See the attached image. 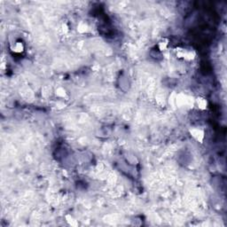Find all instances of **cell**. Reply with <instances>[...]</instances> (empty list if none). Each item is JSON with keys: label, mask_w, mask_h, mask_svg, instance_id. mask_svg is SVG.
<instances>
[{"label": "cell", "mask_w": 227, "mask_h": 227, "mask_svg": "<svg viewBox=\"0 0 227 227\" xmlns=\"http://www.w3.org/2000/svg\"><path fill=\"white\" fill-rule=\"evenodd\" d=\"M88 24L84 21H81L77 26V30L79 33H85L88 30Z\"/></svg>", "instance_id": "6"}, {"label": "cell", "mask_w": 227, "mask_h": 227, "mask_svg": "<svg viewBox=\"0 0 227 227\" xmlns=\"http://www.w3.org/2000/svg\"><path fill=\"white\" fill-rule=\"evenodd\" d=\"M23 50H24V45H23V43L21 42V41L16 42V43L14 44L13 47V51L14 52H16V53H21V52H23Z\"/></svg>", "instance_id": "4"}, {"label": "cell", "mask_w": 227, "mask_h": 227, "mask_svg": "<svg viewBox=\"0 0 227 227\" xmlns=\"http://www.w3.org/2000/svg\"><path fill=\"white\" fill-rule=\"evenodd\" d=\"M189 132H190L191 136L197 141L200 143H202L204 138H205V131L203 129L201 128H198V127H194L189 130Z\"/></svg>", "instance_id": "2"}, {"label": "cell", "mask_w": 227, "mask_h": 227, "mask_svg": "<svg viewBox=\"0 0 227 227\" xmlns=\"http://www.w3.org/2000/svg\"><path fill=\"white\" fill-rule=\"evenodd\" d=\"M66 221L71 226H77L78 225V222L77 220H74V217L72 216H70V215H67L66 216Z\"/></svg>", "instance_id": "7"}, {"label": "cell", "mask_w": 227, "mask_h": 227, "mask_svg": "<svg viewBox=\"0 0 227 227\" xmlns=\"http://www.w3.org/2000/svg\"><path fill=\"white\" fill-rule=\"evenodd\" d=\"M196 104L201 110H205L208 107V101L204 97H198L196 99Z\"/></svg>", "instance_id": "3"}, {"label": "cell", "mask_w": 227, "mask_h": 227, "mask_svg": "<svg viewBox=\"0 0 227 227\" xmlns=\"http://www.w3.org/2000/svg\"><path fill=\"white\" fill-rule=\"evenodd\" d=\"M176 55L179 59H184L185 60H193L195 58V52L193 50L185 49L183 47H178L176 49Z\"/></svg>", "instance_id": "1"}, {"label": "cell", "mask_w": 227, "mask_h": 227, "mask_svg": "<svg viewBox=\"0 0 227 227\" xmlns=\"http://www.w3.org/2000/svg\"><path fill=\"white\" fill-rule=\"evenodd\" d=\"M169 45V40L166 39V38H163L162 39L159 43H158V49L161 51V52H163L167 49Z\"/></svg>", "instance_id": "5"}, {"label": "cell", "mask_w": 227, "mask_h": 227, "mask_svg": "<svg viewBox=\"0 0 227 227\" xmlns=\"http://www.w3.org/2000/svg\"><path fill=\"white\" fill-rule=\"evenodd\" d=\"M66 91H65V89H63V88H61V87H60V88H58L57 90H56V95L58 96V97H61V98H63V97H65L66 96Z\"/></svg>", "instance_id": "8"}]
</instances>
